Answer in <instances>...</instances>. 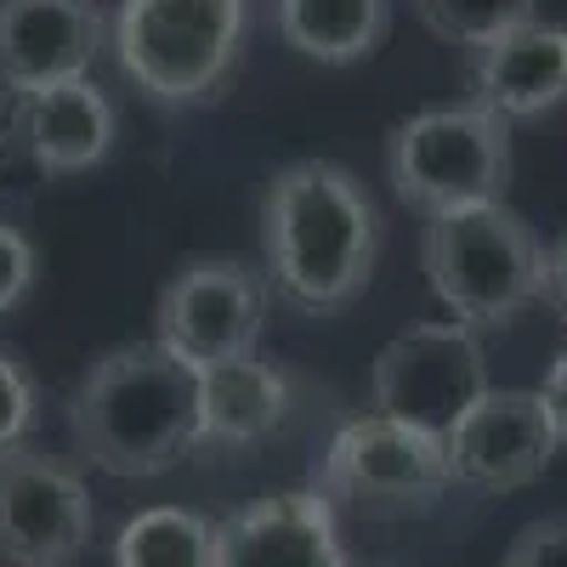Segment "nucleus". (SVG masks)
Segmentation results:
<instances>
[{
  "label": "nucleus",
  "instance_id": "nucleus-18",
  "mask_svg": "<svg viewBox=\"0 0 567 567\" xmlns=\"http://www.w3.org/2000/svg\"><path fill=\"white\" fill-rule=\"evenodd\" d=\"M534 12H539V0H414V18L437 40L465 45V52L534 23Z\"/></svg>",
  "mask_w": 567,
  "mask_h": 567
},
{
  "label": "nucleus",
  "instance_id": "nucleus-4",
  "mask_svg": "<svg viewBox=\"0 0 567 567\" xmlns=\"http://www.w3.org/2000/svg\"><path fill=\"white\" fill-rule=\"evenodd\" d=\"M250 0H120L114 58L165 109L216 103L239 69Z\"/></svg>",
  "mask_w": 567,
  "mask_h": 567
},
{
  "label": "nucleus",
  "instance_id": "nucleus-16",
  "mask_svg": "<svg viewBox=\"0 0 567 567\" xmlns=\"http://www.w3.org/2000/svg\"><path fill=\"white\" fill-rule=\"evenodd\" d=\"M272 29L312 63L352 69L369 63L392 34V0H272Z\"/></svg>",
  "mask_w": 567,
  "mask_h": 567
},
{
  "label": "nucleus",
  "instance_id": "nucleus-10",
  "mask_svg": "<svg viewBox=\"0 0 567 567\" xmlns=\"http://www.w3.org/2000/svg\"><path fill=\"white\" fill-rule=\"evenodd\" d=\"M443 449H449V471L460 488L516 494L550 471L561 437L539 392H488L443 437Z\"/></svg>",
  "mask_w": 567,
  "mask_h": 567
},
{
  "label": "nucleus",
  "instance_id": "nucleus-12",
  "mask_svg": "<svg viewBox=\"0 0 567 567\" xmlns=\"http://www.w3.org/2000/svg\"><path fill=\"white\" fill-rule=\"evenodd\" d=\"M216 567H352V556L336 505L318 488H290L216 523Z\"/></svg>",
  "mask_w": 567,
  "mask_h": 567
},
{
  "label": "nucleus",
  "instance_id": "nucleus-1",
  "mask_svg": "<svg viewBox=\"0 0 567 567\" xmlns=\"http://www.w3.org/2000/svg\"><path fill=\"white\" fill-rule=\"evenodd\" d=\"M267 284L296 312H347L381 261V210L369 187L336 159H296L261 194Z\"/></svg>",
  "mask_w": 567,
  "mask_h": 567
},
{
  "label": "nucleus",
  "instance_id": "nucleus-8",
  "mask_svg": "<svg viewBox=\"0 0 567 567\" xmlns=\"http://www.w3.org/2000/svg\"><path fill=\"white\" fill-rule=\"evenodd\" d=\"M272 284L261 267L233 256H199L176 267V278L159 290V347L182 358L187 369H216L233 358H250L267 329Z\"/></svg>",
  "mask_w": 567,
  "mask_h": 567
},
{
  "label": "nucleus",
  "instance_id": "nucleus-9",
  "mask_svg": "<svg viewBox=\"0 0 567 567\" xmlns=\"http://www.w3.org/2000/svg\"><path fill=\"white\" fill-rule=\"evenodd\" d=\"M97 511L80 471L45 449H0V561L69 567L85 556Z\"/></svg>",
  "mask_w": 567,
  "mask_h": 567
},
{
  "label": "nucleus",
  "instance_id": "nucleus-20",
  "mask_svg": "<svg viewBox=\"0 0 567 567\" xmlns=\"http://www.w3.org/2000/svg\"><path fill=\"white\" fill-rule=\"evenodd\" d=\"M34 272H40L34 245L23 239V233H18L12 221H0V318L18 312V307L29 301V290H34Z\"/></svg>",
  "mask_w": 567,
  "mask_h": 567
},
{
  "label": "nucleus",
  "instance_id": "nucleus-17",
  "mask_svg": "<svg viewBox=\"0 0 567 567\" xmlns=\"http://www.w3.org/2000/svg\"><path fill=\"white\" fill-rule=\"evenodd\" d=\"M114 567H216V523L182 505L136 511L120 528Z\"/></svg>",
  "mask_w": 567,
  "mask_h": 567
},
{
  "label": "nucleus",
  "instance_id": "nucleus-21",
  "mask_svg": "<svg viewBox=\"0 0 567 567\" xmlns=\"http://www.w3.org/2000/svg\"><path fill=\"white\" fill-rule=\"evenodd\" d=\"M499 567H567V516H539L511 539Z\"/></svg>",
  "mask_w": 567,
  "mask_h": 567
},
{
  "label": "nucleus",
  "instance_id": "nucleus-23",
  "mask_svg": "<svg viewBox=\"0 0 567 567\" xmlns=\"http://www.w3.org/2000/svg\"><path fill=\"white\" fill-rule=\"evenodd\" d=\"M539 398H545V409H550V425H556V437L567 443V347L550 358V369H545V386H539Z\"/></svg>",
  "mask_w": 567,
  "mask_h": 567
},
{
  "label": "nucleus",
  "instance_id": "nucleus-22",
  "mask_svg": "<svg viewBox=\"0 0 567 567\" xmlns=\"http://www.w3.org/2000/svg\"><path fill=\"white\" fill-rule=\"evenodd\" d=\"M539 301L567 323V233L556 245H545V290H539Z\"/></svg>",
  "mask_w": 567,
  "mask_h": 567
},
{
  "label": "nucleus",
  "instance_id": "nucleus-13",
  "mask_svg": "<svg viewBox=\"0 0 567 567\" xmlns=\"http://www.w3.org/2000/svg\"><path fill=\"white\" fill-rule=\"evenodd\" d=\"M471 103L511 120H539L567 103V29L523 23L471 52Z\"/></svg>",
  "mask_w": 567,
  "mask_h": 567
},
{
  "label": "nucleus",
  "instance_id": "nucleus-15",
  "mask_svg": "<svg viewBox=\"0 0 567 567\" xmlns=\"http://www.w3.org/2000/svg\"><path fill=\"white\" fill-rule=\"evenodd\" d=\"M290 414V374L267 358H233L216 369H199V420L205 443L216 449H250L272 437Z\"/></svg>",
  "mask_w": 567,
  "mask_h": 567
},
{
  "label": "nucleus",
  "instance_id": "nucleus-2",
  "mask_svg": "<svg viewBox=\"0 0 567 567\" xmlns=\"http://www.w3.org/2000/svg\"><path fill=\"white\" fill-rule=\"evenodd\" d=\"M69 432L80 454L120 483L165 477L205 449L199 369L171 358L159 341H125L74 381Z\"/></svg>",
  "mask_w": 567,
  "mask_h": 567
},
{
  "label": "nucleus",
  "instance_id": "nucleus-6",
  "mask_svg": "<svg viewBox=\"0 0 567 567\" xmlns=\"http://www.w3.org/2000/svg\"><path fill=\"white\" fill-rule=\"evenodd\" d=\"M312 488L329 505H352L363 516H425L454 488V471L443 437L363 414L329 437Z\"/></svg>",
  "mask_w": 567,
  "mask_h": 567
},
{
  "label": "nucleus",
  "instance_id": "nucleus-3",
  "mask_svg": "<svg viewBox=\"0 0 567 567\" xmlns=\"http://www.w3.org/2000/svg\"><path fill=\"white\" fill-rule=\"evenodd\" d=\"M420 267L432 278V296L465 329H505L545 290V245L511 205L425 221Z\"/></svg>",
  "mask_w": 567,
  "mask_h": 567
},
{
  "label": "nucleus",
  "instance_id": "nucleus-11",
  "mask_svg": "<svg viewBox=\"0 0 567 567\" xmlns=\"http://www.w3.org/2000/svg\"><path fill=\"white\" fill-rule=\"evenodd\" d=\"M103 52L97 0H0V85L12 97L91 80Z\"/></svg>",
  "mask_w": 567,
  "mask_h": 567
},
{
  "label": "nucleus",
  "instance_id": "nucleus-5",
  "mask_svg": "<svg viewBox=\"0 0 567 567\" xmlns=\"http://www.w3.org/2000/svg\"><path fill=\"white\" fill-rule=\"evenodd\" d=\"M392 194L425 221L477 205H505L511 187V125L477 103L420 109L386 142Z\"/></svg>",
  "mask_w": 567,
  "mask_h": 567
},
{
  "label": "nucleus",
  "instance_id": "nucleus-19",
  "mask_svg": "<svg viewBox=\"0 0 567 567\" xmlns=\"http://www.w3.org/2000/svg\"><path fill=\"white\" fill-rule=\"evenodd\" d=\"M34 420H40V386H34V374L12 352H0V449H18L34 432Z\"/></svg>",
  "mask_w": 567,
  "mask_h": 567
},
{
  "label": "nucleus",
  "instance_id": "nucleus-14",
  "mask_svg": "<svg viewBox=\"0 0 567 567\" xmlns=\"http://www.w3.org/2000/svg\"><path fill=\"white\" fill-rule=\"evenodd\" d=\"M12 131H18L34 171L80 176V171L109 159L114 136H120V114H114L103 85L69 80V85H52V91L12 97Z\"/></svg>",
  "mask_w": 567,
  "mask_h": 567
},
{
  "label": "nucleus",
  "instance_id": "nucleus-7",
  "mask_svg": "<svg viewBox=\"0 0 567 567\" xmlns=\"http://www.w3.org/2000/svg\"><path fill=\"white\" fill-rule=\"evenodd\" d=\"M494 392L488 381V352L477 329L465 323H409L374 352L369 369V398L374 414H386L414 432L449 437L454 425Z\"/></svg>",
  "mask_w": 567,
  "mask_h": 567
}]
</instances>
